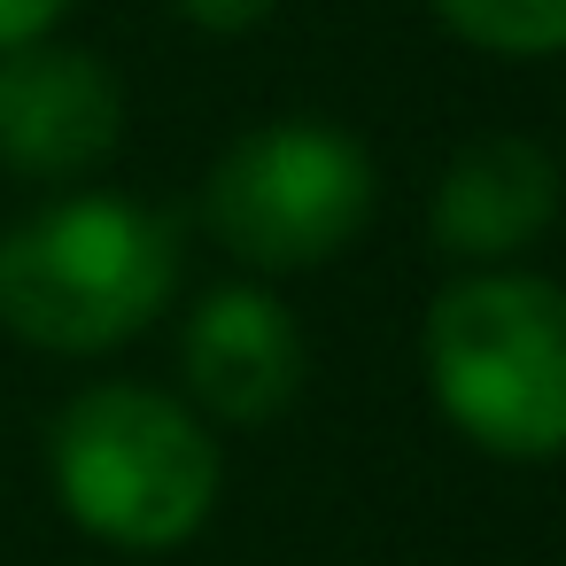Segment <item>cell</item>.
Wrapping results in <instances>:
<instances>
[{"instance_id":"cell-2","label":"cell","mask_w":566,"mask_h":566,"mask_svg":"<svg viewBox=\"0 0 566 566\" xmlns=\"http://www.w3.org/2000/svg\"><path fill=\"white\" fill-rule=\"evenodd\" d=\"M427 388L489 458L566 450V287L473 272L427 311Z\"/></svg>"},{"instance_id":"cell-8","label":"cell","mask_w":566,"mask_h":566,"mask_svg":"<svg viewBox=\"0 0 566 566\" xmlns=\"http://www.w3.org/2000/svg\"><path fill=\"white\" fill-rule=\"evenodd\" d=\"M434 17L489 55H558L566 0H434Z\"/></svg>"},{"instance_id":"cell-7","label":"cell","mask_w":566,"mask_h":566,"mask_svg":"<svg viewBox=\"0 0 566 566\" xmlns=\"http://www.w3.org/2000/svg\"><path fill=\"white\" fill-rule=\"evenodd\" d=\"M551 218H558V164L520 133L473 140L465 156H450V171L434 187V241L450 256H481V264L512 256Z\"/></svg>"},{"instance_id":"cell-10","label":"cell","mask_w":566,"mask_h":566,"mask_svg":"<svg viewBox=\"0 0 566 566\" xmlns=\"http://www.w3.org/2000/svg\"><path fill=\"white\" fill-rule=\"evenodd\" d=\"M179 9H187L202 32H256L280 0H179Z\"/></svg>"},{"instance_id":"cell-1","label":"cell","mask_w":566,"mask_h":566,"mask_svg":"<svg viewBox=\"0 0 566 566\" xmlns=\"http://www.w3.org/2000/svg\"><path fill=\"white\" fill-rule=\"evenodd\" d=\"M179 280V226L133 195H71L0 233V326L55 357L133 342Z\"/></svg>"},{"instance_id":"cell-4","label":"cell","mask_w":566,"mask_h":566,"mask_svg":"<svg viewBox=\"0 0 566 566\" xmlns=\"http://www.w3.org/2000/svg\"><path fill=\"white\" fill-rule=\"evenodd\" d=\"M210 233L256 272H311L342 256L373 218V164L334 125L241 133L202 187Z\"/></svg>"},{"instance_id":"cell-9","label":"cell","mask_w":566,"mask_h":566,"mask_svg":"<svg viewBox=\"0 0 566 566\" xmlns=\"http://www.w3.org/2000/svg\"><path fill=\"white\" fill-rule=\"evenodd\" d=\"M63 9H71V0H0V55L48 40V24H55Z\"/></svg>"},{"instance_id":"cell-3","label":"cell","mask_w":566,"mask_h":566,"mask_svg":"<svg viewBox=\"0 0 566 566\" xmlns=\"http://www.w3.org/2000/svg\"><path fill=\"white\" fill-rule=\"evenodd\" d=\"M48 450L71 520L117 551H171L218 504V450L195 411L133 380L71 396Z\"/></svg>"},{"instance_id":"cell-6","label":"cell","mask_w":566,"mask_h":566,"mask_svg":"<svg viewBox=\"0 0 566 566\" xmlns=\"http://www.w3.org/2000/svg\"><path fill=\"white\" fill-rule=\"evenodd\" d=\"M187 388L233 427H256V419L287 411L295 388H303L295 318L256 287H218L187 326Z\"/></svg>"},{"instance_id":"cell-5","label":"cell","mask_w":566,"mask_h":566,"mask_svg":"<svg viewBox=\"0 0 566 566\" xmlns=\"http://www.w3.org/2000/svg\"><path fill=\"white\" fill-rule=\"evenodd\" d=\"M125 133V94L109 63L78 48H9L0 63V164L32 179H71L102 164Z\"/></svg>"}]
</instances>
